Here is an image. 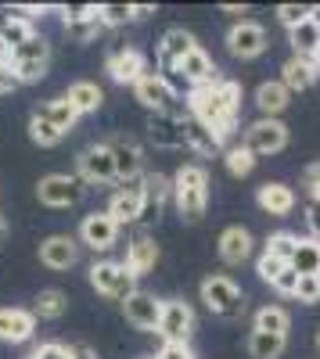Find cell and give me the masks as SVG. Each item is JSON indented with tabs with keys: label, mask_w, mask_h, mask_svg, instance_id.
Returning a JSON list of instances; mask_svg holds the SVG:
<instances>
[{
	"label": "cell",
	"mask_w": 320,
	"mask_h": 359,
	"mask_svg": "<svg viewBox=\"0 0 320 359\" xmlns=\"http://www.w3.org/2000/svg\"><path fill=\"white\" fill-rule=\"evenodd\" d=\"M295 245H299V237H292V233L277 230V233H270V237H267L263 252H267V255H274V259H281V262H292V252H295Z\"/></svg>",
	"instance_id": "74e56055"
},
{
	"label": "cell",
	"mask_w": 320,
	"mask_h": 359,
	"mask_svg": "<svg viewBox=\"0 0 320 359\" xmlns=\"http://www.w3.org/2000/svg\"><path fill=\"white\" fill-rule=\"evenodd\" d=\"M252 233L245 230V226H227L223 233H220V259L227 262V266H241L248 255H252Z\"/></svg>",
	"instance_id": "cb8c5ba5"
},
{
	"label": "cell",
	"mask_w": 320,
	"mask_h": 359,
	"mask_svg": "<svg viewBox=\"0 0 320 359\" xmlns=\"http://www.w3.org/2000/svg\"><path fill=\"white\" fill-rule=\"evenodd\" d=\"M155 262H159L155 237H152V233H137L133 241L126 245V259H123L126 273H130V277H144L148 269H155Z\"/></svg>",
	"instance_id": "d6986e66"
},
{
	"label": "cell",
	"mask_w": 320,
	"mask_h": 359,
	"mask_svg": "<svg viewBox=\"0 0 320 359\" xmlns=\"http://www.w3.org/2000/svg\"><path fill=\"white\" fill-rule=\"evenodd\" d=\"M101 15H94V18H83V22H76V25H65V33L76 40V43H91V40H98L101 36Z\"/></svg>",
	"instance_id": "60d3db41"
},
{
	"label": "cell",
	"mask_w": 320,
	"mask_h": 359,
	"mask_svg": "<svg viewBox=\"0 0 320 359\" xmlns=\"http://www.w3.org/2000/svg\"><path fill=\"white\" fill-rule=\"evenodd\" d=\"M306 223H309L313 241H320V198H313V201L306 205Z\"/></svg>",
	"instance_id": "f907efd6"
},
{
	"label": "cell",
	"mask_w": 320,
	"mask_h": 359,
	"mask_svg": "<svg viewBox=\"0 0 320 359\" xmlns=\"http://www.w3.org/2000/svg\"><path fill=\"white\" fill-rule=\"evenodd\" d=\"M162 341H191L194 334V309L184 302V298H169L162 302V316H159V331Z\"/></svg>",
	"instance_id": "9c48e42d"
},
{
	"label": "cell",
	"mask_w": 320,
	"mask_h": 359,
	"mask_svg": "<svg viewBox=\"0 0 320 359\" xmlns=\"http://www.w3.org/2000/svg\"><path fill=\"white\" fill-rule=\"evenodd\" d=\"M194 36L187 29H166L162 43H159V72H177V65L194 50Z\"/></svg>",
	"instance_id": "e0dca14e"
},
{
	"label": "cell",
	"mask_w": 320,
	"mask_h": 359,
	"mask_svg": "<svg viewBox=\"0 0 320 359\" xmlns=\"http://www.w3.org/2000/svg\"><path fill=\"white\" fill-rule=\"evenodd\" d=\"M288 40H292V50H295V57H316V50H320V25L313 22V18H306L302 25H295L292 33H288Z\"/></svg>",
	"instance_id": "1f68e13d"
},
{
	"label": "cell",
	"mask_w": 320,
	"mask_h": 359,
	"mask_svg": "<svg viewBox=\"0 0 320 359\" xmlns=\"http://www.w3.org/2000/svg\"><path fill=\"white\" fill-rule=\"evenodd\" d=\"M65 309H69V294L58 291V287H47V291L36 294V302H33L29 313H33L36 320H58V316H65Z\"/></svg>",
	"instance_id": "d6a6232c"
},
{
	"label": "cell",
	"mask_w": 320,
	"mask_h": 359,
	"mask_svg": "<svg viewBox=\"0 0 320 359\" xmlns=\"http://www.w3.org/2000/svg\"><path fill=\"white\" fill-rule=\"evenodd\" d=\"M281 83L288 94H299V90H309L316 83V65L309 62V57H288L284 69H281Z\"/></svg>",
	"instance_id": "484cf974"
},
{
	"label": "cell",
	"mask_w": 320,
	"mask_h": 359,
	"mask_svg": "<svg viewBox=\"0 0 320 359\" xmlns=\"http://www.w3.org/2000/svg\"><path fill=\"white\" fill-rule=\"evenodd\" d=\"M306 18H309V8H302V4H281L277 8V22L288 29V33H292L295 25H302Z\"/></svg>",
	"instance_id": "7bdbcfd3"
},
{
	"label": "cell",
	"mask_w": 320,
	"mask_h": 359,
	"mask_svg": "<svg viewBox=\"0 0 320 359\" xmlns=\"http://www.w3.org/2000/svg\"><path fill=\"white\" fill-rule=\"evenodd\" d=\"M152 15H155L152 4H133V18H152Z\"/></svg>",
	"instance_id": "db71d44e"
},
{
	"label": "cell",
	"mask_w": 320,
	"mask_h": 359,
	"mask_svg": "<svg viewBox=\"0 0 320 359\" xmlns=\"http://www.w3.org/2000/svg\"><path fill=\"white\" fill-rule=\"evenodd\" d=\"M11 62V47L4 43V36H0V65H8Z\"/></svg>",
	"instance_id": "11a10c76"
},
{
	"label": "cell",
	"mask_w": 320,
	"mask_h": 359,
	"mask_svg": "<svg viewBox=\"0 0 320 359\" xmlns=\"http://www.w3.org/2000/svg\"><path fill=\"white\" fill-rule=\"evenodd\" d=\"M201 302H206V309H209L213 316H220V320H238V316L245 313V294H241V287L230 280V277H223V273L201 280Z\"/></svg>",
	"instance_id": "3957f363"
},
{
	"label": "cell",
	"mask_w": 320,
	"mask_h": 359,
	"mask_svg": "<svg viewBox=\"0 0 320 359\" xmlns=\"http://www.w3.org/2000/svg\"><path fill=\"white\" fill-rule=\"evenodd\" d=\"M133 94H137V101L148 108V111H177V108H173V104H177V90L169 86V79L162 72L140 76L133 83Z\"/></svg>",
	"instance_id": "30bf717a"
},
{
	"label": "cell",
	"mask_w": 320,
	"mask_h": 359,
	"mask_svg": "<svg viewBox=\"0 0 320 359\" xmlns=\"http://www.w3.org/2000/svg\"><path fill=\"white\" fill-rule=\"evenodd\" d=\"M284 269H288V262H281V259H274V255H267V252L255 259V273H259V280H267V284H274Z\"/></svg>",
	"instance_id": "b9f144b4"
},
{
	"label": "cell",
	"mask_w": 320,
	"mask_h": 359,
	"mask_svg": "<svg viewBox=\"0 0 320 359\" xmlns=\"http://www.w3.org/2000/svg\"><path fill=\"white\" fill-rule=\"evenodd\" d=\"M33 115H40L44 123H51L54 130H62V133H69L72 126H76V118H79V111L65 101V97H54V101H44Z\"/></svg>",
	"instance_id": "f1b7e54d"
},
{
	"label": "cell",
	"mask_w": 320,
	"mask_h": 359,
	"mask_svg": "<svg viewBox=\"0 0 320 359\" xmlns=\"http://www.w3.org/2000/svg\"><path fill=\"white\" fill-rule=\"evenodd\" d=\"M288 266H292L299 277H320V241H313V237H302V241L295 245L292 262H288Z\"/></svg>",
	"instance_id": "4dcf8cb0"
},
{
	"label": "cell",
	"mask_w": 320,
	"mask_h": 359,
	"mask_svg": "<svg viewBox=\"0 0 320 359\" xmlns=\"http://www.w3.org/2000/svg\"><path fill=\"white\" fill-rule=\"evenodd\" d=\"M36 331V316L29 309H0V341L22 345Z\"/></svg>",
	"instance_id": "603a6c76"
},
{
	"label": "cell",
	"mask_w": 320,
	"mask_h": 359,
	"mask_svg": "<svg viewBox=\"0 0 320 359\" xmlns=\"http://www.w3.org/2000/svg\"><path fill=\"white\" fill-rule=\"evenodd\" d=\"M11 72L18 76V83H36L47 76V65H51V47L47 40L33 36V40H25L11 50Z\"/></svg>",
	"instance_id": "5b68a950"
},
{
	"label": "cell",
	"mask_w": 320,
	"mask_h": 359,
	"mask_svg": "<svg viewBox=\"0 0 320 359\" xmlns=\"http://www.w3.org/2000/svg\"><path fill=\"white\" fill-rule=\"evenodd\" d=\"M155 359H198V355H194L191 341H162Z\"/></svg>",
	"instance_id": "f6af8a7d"
},
{
	"label": "cell",
	"mask_w": 320,
	"mask_h": 359,
	"mask_svg": "<svg viewBox=\"0 0 320 359\" xmlns=\"http://www.w3.org/2000/svg\"><path fill=\"white\" fill-rule=\"evenodd\" d=\"M105 212L115 219V226H126V223H137L144 219V176H133L126 184L112 194Z\"/></svg>",
	"instance_id": "ba28073f"
},
{
	"label": "cell",
	"mask_w": 320,
	"mask_h": 359,
	"mask_svg": "<svg viewBox=\"0 0 320 359\" xmlns=\"http://www.w3.org/2000/svg\"><path fill=\"white\" fill-rule=\"evenodd\" d=\"M267 29L259 22H238L234 29L227 33V50L234 57H259L267 50Z\"/></svg>",
	"instance_id": "4fadbf2b"
},
{
	"label": "cell",
	"mask_w": 320,
	"mask_h": 359,
	"mask_svg": "<svg viewBox=\"0 0 320 359\" xmlns=\"http://www.w3.org/2000/svg\"><path fill=\"white\" fill-rule=\"evenodd\" d=\"M223 162H227V172L230 176H248L252 169H255V155L248 151L245 144H234V147H227V155H223Z\"/></svg>",
	"instance_id": "d590c367"
},
{
	"label": "cell",
	"mask_w": 320,
	"mask_h": 359,
	"mask_svg": "<svg viewBox=\"0 0 320 359\" xmlns=\"http://www.w3.org/2000/svg\"><path fill=\"white\" fill-rule=\"evenodd\" d=\"M105 72H108L115 83L133 86L140 76H148V65H144V54H140V50L119 47V50H112V54L105 57Z\"/></svg>",
	"instance_id": "5bb4252c"
},
{
	"label": "cell",
	"mask_w": 320,
	"mask_h": 359,
	"mask_svg": "<svg viewBox=\"0 0 320 359\" xmlns=\"http://www.w3.org/2000/svg\"><path fill=\"white\" fill-rule=\"evenodd\" d=\"M18 76L11 72V65H0V94H11V90H18Z\"/></svg>",
	"instance_id": "816d5d0a"
},
{
	"label": "cell",
	"mask_w": 320,
	"mask_h": 359,
	"mask_svg": "<svg viewBox=\"0 0 320 359\" xmlns=\"http://www.w3.org/2000/svg\"><path fill=\"white\" fill-rule=\"evenodd\" d=\"M108 151H112V162H115V176L123 180H133V176H144L140 172V165H144V158H140V147L130 140V137H115V140H108Z\"/></svg>",
	"instance_id": "44dd1931"
},
{
	"label": "cell",
	"mask_w": 320,
	"mask_h": 359,
	"mask_svg": "<svg viewBox=\"0 0 320 359\" xmlns=\"http://www.w3.org/2000/svg\"><path fill=\"white\" fill-rule=\"evenodd\" d=\"M223 11H227V15H245L248 8H245V4H241V8H238V4H223Z\"/></svg>",
	"instance_id": "9f6ffc18"
},
{
	"label": "cell",
	"mask_w": 320,
	"mask_h": 359,
	"mask_svg": "<svg viewBox=\"0 0 320 359\" xmlns=\"http://www.w3.org/2000/svg\"><path fill=\"white\" fill-rule=\"evenodd\" d=\"M40 262L47 269H69V266H76L79 262V241L69 237V233L47 237V241L40 245Z\"/></svg>",
	"instance_id": "ac0fdd59"
},
{
	"label": "cell",
	"mask_w": 320,
	"mask_h": 359,
	"mask_svg": "<svg viewBox=\"0 0 320 359\" xmlns=\"http://www.w3.org/2000/svg\"><path fill=\"white\" fill-rule=\"evenodd\" d=\"M144 359H148V355H144Z\"/></svg>",
	"instance_id": "6125c7cd"
},
{
	"label": "cell",
	"mask_w": 320,
	"mask_h": 359,
	"mask_svg": "<svg viewBox=\"0 0 320 359\" xmlns=\"http://www.w3.org/2000/svg\"><path fill=\"white\" fill-rule=\"evenodd\" d=\"M115 241H119V226L108 212H91L79 223V245H86L91 252H108Z\"/></svg>",
	"instance_id": "7c38bea8"
},
{
	"label": "cell",
	"mask_w": 320,
	"mask_h": 359,
	"mask_svg": "<svg viewBox=\"0 0 320 359\" xmlns=\"http://www.w3.org/2000/svg\"><path fill=\"white\" fill-rule=\"evenodd\" d=\"M255 158H267V155H277L288 147V126L281 118H255V123L245 130V140H241Z\"/></svg>",
	"instance_id": "52a82bcc"
},
{
	"label": "cell",
	"mask_w": 320,
	"mask_h": 359,
	"mask_svg": "<svg viewBox=\"0 0 320 359\" xmlns=\"http://www.w3.org/2000/svg\"><path fill=\"white\" fill-rule=\"evenodd\" d=\"M29 359H72V355H69V345H62V341H44L33 348Z\"/></svg>",
	"instance_id": "bcb514c9"
},
{
	"label": "cell",
	"mask_w": 320,
	"mask_h": 359,
	"mask_svg": "<svg viewBox=\"0 0 320 359\" xmlns=\"http://www.w3.org/2000/svg\"><path fill=\"white\" fill-rule=\"evenodd\" d=\"M238 111H241V86L234 79L194 86L187 94V115L198 118V123L216 137L220 147L230 133L238 130Z\"/></svg>",
	"instance_id": "6da1fadb"
},
{
	"label": "cell",
	"mask_w": 320,
	"mask_h": 359,
	"mask_svg": "<svg viewBox=\"0 0 320 359\" xmlns=\"http://www.w3.org/2000/svg\"><path fill=\"white\" fill-rule=\"evenodd\" d=\"M86 194V184L76 176V172H51L36 184V198L51 208H69V205H79Z\"/></svg>",
	"instance_id": "8992f818"
},
{
	"label": "cell",
	"mask_w": 320,
	"mask_h": 359,
	"mask_svg": "<svg viewBox=\"0 0 320 359\" xmlns=\"http://www.w3.org/2000/svg\"><path fill=\"white\" fill-rule=\"evenodd\" d=\"M65 101H69L79 115H86V111H98V108L105 104V90H101L98 83L79 79V83H72V86L65 90Z\"/></svg>",
	"instance_id": "83f0119b"
},
{
	"label": "cell",
	"mask_w": 320,
	"mask_h": 359,
	"mask_svg": "<svg viewBox=\"0 0 320 359\" xmlns=\"http://www.w3.org/2000/svg\"><path fill=\"white\" fill-rule=\"evenodd\" d=\"M255 201H259V208H263V212L284 219V216L295 208V191L288 187V184H277V180H267V184L255 191Z\"/></svg>",
	"instance_id": "7402d4cb"
},
{
	"label": "cell",
	"mask_w": 320,
	"mask_h": 359,
	"mask_svg": "<svg viewBox=\"0 0 320 359\" xmlns=\"http://www.w3.org/2000/svg\"><path fill=\"white\" fill-rule=\"evenodd\" d=\"M8 237V223H4V216H0V241Z\"/></svg>",
	"instance_id": "680465c9"
},
{
	"label": "cell",
	"mask_w": 320,
	"mask_h": 359,
	"mask_svg": "<svg viewBox=\"0 0 320 359\" xmlns=\"http://www.w3.org/2000/svg\"><path fill=\"white\" fill-rule=\"evenodd\" d=\"M94 15H98L94 4H69V8H62V22H65V25H76V22H83V18H94Z\"/></svg>",
	"instance_id": "7dc6e473"
},
{
	"label": "cell",
	"mask_w": 320,
	"mask_h": 359,
	"mask_svg": "<svg viewBox=\"0 0 320 359\" xmlns=\"http://www.w3.org/2000/svg\"><path fill=\"white\" fill-rule=\"evenodd\" d=\"M126 320L137 327V331H159V316H162V302L148 291H133L123 302Z\"/></svg>",
	"instance_id": "2e32d148"
},
{
	"label": "cell",
	"mask_w": 320,
	"mask_h": 359,
	"mask_svg": "<svg viewBox=\"0 0 320 359\" xmlns=\"http://www.w3.org/2000/svg\"><path fill=\"white\" fill-rule=\"evenodd\" d=\"M169 198H173V180L162 172H144V219L159 216Z\"/></svg>",
	"instance_id": "d4e9b609"
},
{
	"label": "cell",
	"mask_w": 320,
	"mask_h": 359,
	"mask_svg": "<svg viewBox=\"0 0 320 359\" xmlns=\"http://www.w3.org/2000/svg\"><path fill=\"white\" fill-rule=\"evenodd\" d=\"M309 18H313V22L320 25V4H316V8H309Z\"/></svg>",
	"instance_id": "6f0895ef"
},
{
	"label": "cell",
	"mask_w": 320,
	"mask_h": 359,
	"mask_svg": "<svg viewBox=\"0 0 320 359\" xmlns=\"http://www.w3.org/2000/svg\"><path fill=\"white\" fill-rule=\"evenodd\" d=\"M184 147H191L194 155H201V158H209V155H216L220 151V144H216V137L198 123V118H184Z\"/></svg>",
	"instance_id": "f546056e"
},
{
	"label": "cell",
	"mask_w": 320,
	"mask_h": 359,
	"mask_svg": "<svg viewBox=\"0 0 320 359\" xmlns=\"http://www.w3.org/2000/svg\"><path fill=\"white\" fill-rule=\"evenodd\" d=\"M288 327H292V316L281 306H263L252 320V331H263V334H284L288 338Z\"/></svg>",
	"instance_id": "836d02e7"
},
{
	"label": "cell",
	"mask_w": 320,
	"mask_h": 359,
	"mask_svg": "<svg viewBox=\"0 0 320 359\" xmlns=\"http://www.w3.org/2000/svg\"><path fill=\"white\" fill-rule=\"evenodd\" d=\"M69 355H72V359H98V352H94L91 345H83V341L69 345Z\"/></svg>",
	"instance_id": "f5cc1de1"
},
{
	"label": "cell",
	"mask_w": 320,
	"mask_h": 359,
	"mask_svg": "<svg viewBox=\"0 0 320 359\" xmlns=\"http://www.w3.org/2000/svg\"><path fill=\"white\" fill-rule=\"evenodd\" d=\"M29 137H33L40 147H54V144H62V130H54L51 123H44V118L40 115H33V118H29Z\"/></svg>",
	"instance_id": "f35d334b"
},
{
	"label": "cell",
	"mask_w": 320,
	"mask_h": 359,
	"mask_svg": "<svg viewBox=\"0 0 320 359\" xmlns=\"http://www.w3.org/2000/svg\"><path fill=\"white\" fill-rule=\"evenodd\" d=\"M313 65H316V76H320V50H316V57H313Z\"/></svg>",
	"instance_id": "91938a15"
},
{
	"label": "cell",
	"mask_w": 320,
	"mask_h": 359,
	"mask_svg": "<svg viewBox=\"0 0 320 359\" xmlns=\"http://www.w3.org/2000/svg\"><path fill=\"white\" fill-rule=\"evenodd\" d=\"M98 15H101L105 29H119V25L133 22V4H101Z\"/></svg>",
	"instance_id": "ab89813d"
},
{
	"label": "cell",
	"mask_w": 320,
	"mask_h": 359,
	"mask_svg": "<svg viewBox=\"0 0 320 359\" xmlns=\"http://www.w3.org/2000/svg\"><path fill=\"white\" fill-rule=\"evenodd\" d=\"M0 36H4V43L15 50L18 43L33 40L36 33H33V22H22V18H11V15H4V22H0Z\"/></svg>",
	"instance_id": "8d00e7d4"
},
{
	"label": "cell",
	"mask_w": 320,
	"mask_h": 359,
	"mask_svg": "<svg viewBox=\"0 0 320 359\" xmlns=\"http://www.w3.org/2000/svg\"><path fill=\"white\" fill-rule=\"evenodd\" d=\"M177 76H184V83H191V90L194 86H206V83H220V69L213 65V57L201 50V47H194L184 62L177 65Z\"/></svg>",
	"instance_id": "ffe728a7"
},
{
	"label": "cell",
	"mask_w": 320,
	"mask_h": 359,
	"mask_svg": "<svg viewBox=\"0 0 320 359\" xmlns=\"http://www.w3.org/2000/svg\"><path fill=\"white\" fill-rule=\"evenodd\" d=\"M284 334H263V331H252L248 334V355L252 359H281L284 352Z\"/></svg>",
	"instance_id": "e575fe53"
},
{
	"label": "cell",
	"mask_w": 320,
	"mask_h": 359,
	"mask_svg": "<svg viewBox=\"0 0 320 359\" xmlns=\"http://www.w3.org/2000/svg\"><path fill=\"white\" fill-rule=\"evenodd\" d=\"M288 101H292V94L284 90V83H281V79L259 83V90H255V108L263 111V118H277V115L288 108Z\"/></svg>",
	"instance_id": "4316f807"
},
{
	"label": "cell",
	"mask_w": 320,
	"mask_h": 359,
	"mask_svg": "<svg viewBox=\"0 0 320 359\" xmlns=\"http://www.w3.org/2000/svg\"><path fill=\"white\" fill-rule=\"evenodd\" d=\"M79 165V180L83 184H115V162H112V151H108V144H91L86 151L76 158Z\"/></svg>",
	"instance_id": "8fae6325"
},
{
	"label": "cell",
	"mask_w": 320,
	"mask_h": 359,
	"mask_svg": "<svg viewBox=\"0 0 320 359\" xmlns=\"http://www.w3.org/2000/svg\"><path fill=\"white\" fill-rule=\"evenodd\" d=\"M316 348H320V331H316Z\"/></svg>",
	"instance_id": "94428289"
},
{
	"label": "cell",
	"mask_w": 320,
	"mask_h": 359,
	"mask_svg": "<svg viewBox=\"0 0 320 359\" xmlns=\"http://www.w3.org/2000/svg\"><path fill=\"white\" fill-rule=\"evenodd\" d=\"M91 284H94L98 294L112 298V302H126V298L137 291V277H130L126 266L123 262H112V259L91 266Z\"/></svg>",
	"instance_id": "277c9868"
},
{
	"label": "cell",
	"mask_w": 320,
	"mask_h": 359,
	"mask_svg": "<svg viewBox=\"0 0 320 359\" xmlns=\"http://www.w3.org/2000/svg\"><path fill=\"white\" fill-rule=\"evenodd\" d=\"M295 302H302V306L320 302V277H299V284H295Z\"/></svg>",
	"instance_id": "ee69618b"
},
{
	"label": "cell",
	"mask_w": 320,
	"mask_h": 359,
	"mask_svg": "<svg viewBox=\"0 0 320 359\" xmlns=\"http://www.w3.org/2000/svg\"><path fill=\"white\" fill-rule=\"evenodd\" d=\"M302 191L309 194V201H313V198H320V162H316V165H309V169L302 172Z\"/></svg>",
	"instance_id": "681fc988"
},
{
	"label": "cell",
	"mask_w": 320,
	"mask_h": 359,
	"mask_svg": "<svg viewBox=\"0 0 320 359\" xmlns=\"http://www.w3.org/2000/svg\"><path fill=\"white\" fill-rule=\"evenodd\" d=\"M173 201L187 223H198L209 205V172L201 165H180L173 176Z\"/></svg>",
	"instance_id": "7a4b0ae2"
},
{
	"label": "cell",
	"mask_w": 320,
	"mask_h": 359,
	"mask_svg": "<svg viewBox=\"0 0 320 359\" xmlns=\"http://www.w3.org/2000/svg\"><path fill=\"white\" fill-rule=\"evenodd\" d=\"M295 284H299V273H295L292 266H288V269H284V273H281L270 287H274L277 294H292V298H295Z\"/></svg>",
	"instance_id": "c3c4849f"
},
{
	"label": "cell",
	"mask_w": 320,
	"mask_h": 359,
	"mask_svg": "<svg viewBox=\"0 0 320 359\" xmlns=\"http://www.w3.org/2000/svg\"><path fill=\"white\" fill-rule=\"evenodd\" d=\"M148 140L155 147H184V115L180 111H152Z\"/></svg>",
	"instance_id": "9a60e30c"
}]
</instances>
